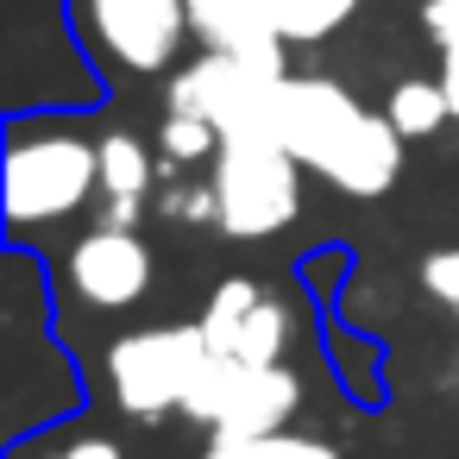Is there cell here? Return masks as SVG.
Here are the masks:
<instances>
[{
  "mask_svg": "<svg viewBox=\"0 0 459 459\" xmlns=\"http://www.w3.org/2000/svg\"><path fill=\"white\" fill-rule=\"evenodd\" d=\"M7 296H0V403H7V434H39L57 428L82 409V377L70 352L51 333L45 308V277L26 246L7 252Z\"/></svg>",
  "mask_w": 459,
  "mask_h": 459,
  "instance_id": "cell-2",
  "label": "cell"
},
{
  "mask_svg": "<svg viewBox=\"0 0 459 459\" xmlns=\"http://www.w3.org/2000/svg\"><path fill=\"white\" fill-rule=\"evenodd\" d=\"M189 26L202 51H233V57L290 70V45L277 32L271 0H189Z\"/></svg>",
  "mask_w": 459,
  "mask_h": 459,
  "instance_id": "cell-11",
  "label": "cell"
},
{
  "mask_svg": "<svg viewBox=\"0 0 459 459\" xmlns=\"http://www.w3.org/2000/svg\"><path fill=\"white\" fill-rule=\"evenodd\" d=\"M64 13L101 82H152L195 39L189 0H64Z\"/></svg>",
  "mask_w": 459,
  "mask_h": 459,
  "instance_id": "cell-4",
  "label": "cell"
},
{
  "mask_svg": "<svg viewBox=\"0 0 459 459\" xmlns=\"http://www.w3.org/2000/svg\"><path fill=\"white\" fill-rule=\"evenodd\" d=\"M158 158L170 164V170H195V164H214V152H221V133L208 126V120H195V114H177V108H164V120H158Z\"/></svg>",
  "mask_w": 459,
  "mask_h": 459,
  "instance_id": "cell-17",
  "label": "cell"
},
{
  "mask_svg": "<svg viewBox=\"0 0 459 459\" xmlns=\"http://www.w3.org/2000/svg\"><path fill=\"white\" fill-rule=\"evenodd\" d=\"M283 76L290 70H271V64L233 57V51H202V57H189V64L170 70L164 108L208 120L221 139L227 133H271V101H277Z\"/></svg>",
  "mask_w": 459,
  "mask_h": 459,
  "instance_id": "cell-8",
  "label": "cell"
},
{
  "mask_svg": "<svg viewBox=\"0 0 459 459\" xmlns=\"http://www.w3.org/2000/svg\"><path fill=\"white\" fill-rule=\"evenodd\" d=\"M365 0H271V13H277V32L290 51H308V45H327L340 39L352 20H359Z\"/></svg>",
  "mask_w": 459,
  "mask_h": 459,
  "instance_id": "cell-15",
  "label": "cell"
},
{
  "mask_svg": "<svg viewBox=\"0 0 459 459\" xmlns=\"http://www.w3.org/2000/svg\"><path fill=\"white\" fill-rule=\"evenodd\" d=\"M208 340L195 321H158V327H126L101 371H108V396L120 415L133 421H158V415H183L195 377L208 371Z\"/></svg>",
  "mask_w": 459,
  "mask_h": 459,
  "instance_id": "cell-6",
  "label": "cell"
},
{
  "mask_svg": "<svg viewBox=\"0 0 459 459\" xmlns=\"http://www.w3.org/2000/svg\"><path fill=\"white\" fill-rule=\"evenodd\" d=\"M202 340L227 365H290L296 340V308L264 283V277H221L195 315Z\"/></svg>",
  "mask_w": 459,
  "mask_h": 459,
  "instance_id": "cell-9",
  "label": "cell"
},
{
  "mask_svg": "<svg viewBox=\"0 0 459 459\" xmlns=\"http://www.w3.org/2000/svg\"><path fill=\"white\" fill-rule=\"evenodd\" d=\"M421 290L459 321V246H434V252L421 258Z\"/></svg>",
  "mask_w": 459,
  "mask_h": 459,
  "instance_id": "cell-19",
  "label": "cell"
},
{
  "mask_svg": "<svg viewBox=\"0 0 459 459\" xmlns=\"http://www.w3.org/2000/svg\"><path fill=\"white\" fill-rule=\"evenodd\" d=\"M158 183V158L139 133H101V221L139 227Z\"/></svg>",
  "mask_w": 459,
  "mask_h": 459,
  "instance_id": "cell-12",
  "label": "cell"
},
{
  "mask_svg": "<svg viewBox=\"0 0 459 459\" xmlns=\"http://www.w3.org/2000/svg\"><path fill=\"white\" fill-rule=\"evenodd\" d=\"M302 409V371L290 365H227L208 359V371L195 377L183 421L214 434H283Z\"/></svg>",
  "mask_w": 459,
  "mask_h": 459,
  "instance_id": "cell-7",
  "label": "cell"
},
{
  "mask_svg": "<svg viewBox=\"0 0 459 459\" xmlns=\"http://www.w3.org/2000/svg\"><path fill=\"white\" fill-rule=\"evenodd\" d=\"M101 195V139L51 114L7 120V227L26 246L32 227H64Z\"/></svg>",
  "mask_w": 459,
  "mask_h": 459,
  "instance_id": "cell-3",
  "label": "cell"
},
{
  "mask_svg": "<svg viewBox=\"0 0 459 459\" xmlns=\"http://www.w3.org/2000/svg\"><path fill=\"white\" fill-rule=\"evenodd\" d=\"M421 32L440 57V89H446L453 120H459V0H421Z\"/></svg>",
  "mask_w": 459,
  "mask_h": 459,
  "instance_id": "cell-18",
  "label": "cell"
},
{
  "mask_svg": "<svg viewBox=\"0 0 459 459\" xmlns=\"http://www.w3.org/2000/svg\"><path fill=\"white\" fill-rule=\"evenodd\" d=\"M384 114H390V126L415 145V139H434V133L453 120V101H446L440 76H403V82H390Z\"/></svg>",
  "mask_w": 459,
  "mask_h": 459,
  "instance_id": "cell-14",
  "label": "cell"
},
{
  "mask_svg": "<svg viewBox=\"0 0 459 459\" xmlns=\"http://www.w3.org/2000/svg\"><path fill=\"white\" fill-rule=\"evenodd\" d=\"M152 277H158V258H152V246L139 239V227L95 221V227L76 233V246L64 252V290H70L82 308H101V315L139 308V302L152 296Z\"/></svg>",
  "mask_w": 459,
  "mask_h": 459,
  "instance_id": "cell-10",
  "label": "cell"
},
{
  "mask_svg": "<svg viewBox=\"0 0 459 459\" xmlns=\"http://www.w3.org/2000/svg\"><path fill=\"white\" fill-rule=\"evenodd\" d=\"M302 177L308 170L290 158V145L277 133H227L214 164H208L214 227L239 246L277 239L302 214Z\"/></svg>",
  "mask_w": 459,
  "mask_h": 459,
  "instance_id": "cell-5",
  "label": "cell"
},
{
  "mask_svg": "<svg viewBox=\"0 0 459 459\" xmlns=\"http://www.w3.org/2000/svg\"><path fill=\"white\" fill-rule=\"evenodd\" d=\"M271 133L290 145V158L308 177H321L327 189L352 202L390 195L403 177V152H409V139L390 126L384 108H365L346 82L315 76V70H290L277 82Z\"/></svg>",
  "mask_w": 459,
  "mask_h": 459,
  "instance_id": "cell-1",
  "label": "cell"
},
{
  "mask_svg": "<svg viewBox=\"0 0 459 459\" xmlns=\"http://www.w3.org/2000/svg\"><path fill=\"white\" fill-rule=\"evenodd\" d=\"M7 459H126V446L108 434V428H39V434H20L7 446Z\"/></svg>",
  "mask_w": 459,
  "mask_h": 459,
  "instance_id": "cell-16",
  "label": "cell"
},
{
  "mask_svg": "<svg viewBox=\"0 0 459 459\" xmlns=\"http://www.w3.org/2000/svg\"><path fill=\"white\" fill-rule=\"evenodd\" d=\"M195 459H346L327 434L283 428V434H214Z\"/></svg>",
  "mask_w": 459,
  "mask_h": 459,
  "instance_id": "cell-13",
  "label": "cell"
}]
</instances>
